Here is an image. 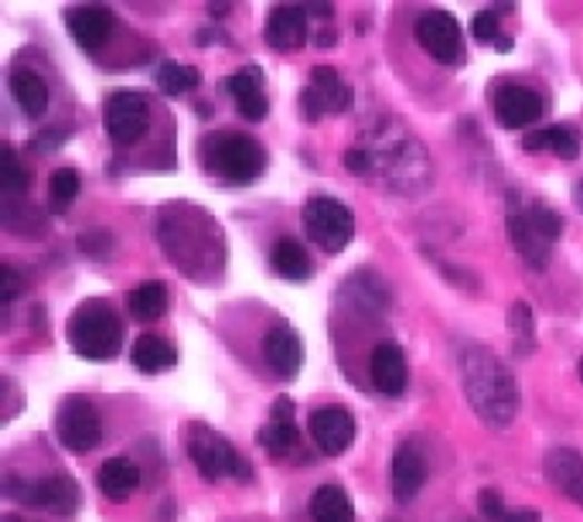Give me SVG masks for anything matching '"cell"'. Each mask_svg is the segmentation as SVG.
<instances>
[{"instance_id":"6da1fadb","label":"cell","mask_w":583,"mask_h":522,"mask_svg":"<svg viewBox=\"0 0 583 522\" xmlns=\"http://www.w3.org/2000/svg\"><path fill=\"white\" fill-rule=\"evenodd\" d=\"M464 396L488 427H508L518 413V386L508 365L482 345H471L461 355Z\"/></svg>"},{"instance_id":"7a4b0ae2","label":"cell","mask_w":583,"mask_h":522,"mask_svg":"<svg viewBox=\"0 0 583 522\" xmlns=\"http://www.w3.org/2000/svg\"><path fill=\"white\" fill-rule=\"evenodd\" d=\"M508 239L518 249V256L525 259L528 267L543 270L550 264V253L563 233V219L553 205L533 198V201H522L515 191L508 195Z\"/></svg>"},{"instance_id":"3957f363","label":"cell","mask_w":583,"mask_h":522,"mask_svg":"<svg viewBox=\"0 0 583 522\" xmlns=\"http://www.w3.org/2000/svg\"><path fill=\"white\" fill-rule=\"evenodd\" d=\"M201 165L211 178L226 185H253L267 168V150L246 134L223 130L201 140Z\"/></svg>"},{"instance_id":"277c9868","label":"cell","mask_w":583,"mask_h":522,"mask_svg":"<svg viewBox=\"0 0 583 522\" xmlns=\"http://www.w3.org/2000/svg\"><path fill=\"white\" fill-rule=\"evenodd\" d=\"M69 345L89 362H110L123 345V322L102 301H86L69 318Z\"/></svg>"},{"instance_id":"5b68a950","label":"cell","mask_w":583,"mask_h":522,"mask_svg":"<svg viewBox=\"0 0 583 522\" xmlns=\"http://www.w3.org/2000/svg\"><path fill=\"white\" fill-rule=\"evenodd\" d=\"M188 451H191V461L198 464V475H201L205 482H219V479L249 482V479H253L249 461H246L226 437H219L216 431H208V427H201V424L191 431Z\"/></svg>"},{"instance_id":"8992f818","label":"cell","mask_w":583,"mask_h":522,"mask_svg":"<svg viewBox=\"0 0 583 522\" xmlns=\"http://www.w3.org/2000/svg\"><path fill=\"white\" fill-rule=\"evenodd\" d=\"M304 226L307 236L322 246L325 253H342L355 236V216L352 208L342 205L332 195H314L304 208Z\"/></svg>"},{"instance_id":"52a82bcc","label":"cell","mask_w":583,"mask_h":522,"mask_svg":"<svg viewBox=\"0 0 583 522\" xmlns=\"http://www.w3.org/2000/svg\"><path fill=\"white\" fill-rule=\"evenodd\" d=\"M56 437L72 454H89L102 441V416L89 396H66L56 413Z\"/></svg>"},{"instance_id":"ba28073f","label":"cell","mask_w":583,"mask_h":522,"mask_svg":"<svg viewBox=\"0 0 583 522\" xmlns=\"http://www.w3.org/2000/svg\"><path fill=\"white\" fill-rule=\"evenodd\" d=\"M416 41L427 51L431 59H437L441 66H461L464 62V31L457 24V18L451 11H423L416 18Z\"/></svg>"},{"instance_id":"9c48e42d","label":"cell","mask_w":583,"mask_h":522,"mask_svg":"<svg viewBox=\"0 0 583 522\" xmlns=\"http://www.w3.org/2000/svg\"><path fill=\"white\" fill-rule=\"evenodd\" d=\"M102 124L117 147L137 144L150 130V99L144 92H130V89L113 92L110 99H106Z\"/></svg>"},{"instance_id":"30bf717a","label":"cell","mask_w":583,"mask_h":522,"mask_svg":"<svg viewBox=\"0 0 583 522\" xmlns=\"http://www.w3.org/2000/svg\"><path fill=\"white\" fill-rule=\"evenodd\" d=\"M352 107V89L342 82L338 69L332 66H314L310 69V86L300 92V110L314 124L325 114H342Z\"/></svg>"},{"instance_id":"8fae6325","label":"cell","mask_w":583,"mask_h":522,"mask_svg":"<svg viewBox=\"0 0 583 522\" xmlns=\"http://www.w3.org/2000/svg\"><path fill=\"white\" fill-rule=\"evenodd\" d=\"M307 431H310V441L317 447H322L328 457H335V454H345L348 444L355 441V416L338 403L317 406L307 416Z\"/></svg>"},{"instance_id":"7c38bea8","label":"cell","mask_w":583,"mask_h":522,"mask_svg":"<svg viewBox=\"0 0 583 522\" xmlns=\"http://www.w3.org/2000/svg\"><path fill=\"white\" fill-rule=\"evenodd\" d=\"M11 495L21 502L41 505L45 512H56V515H76V509H79V489L66 475H48V479L24 482V485H18L11 479Z\"/></svg>"},{"instance_id":"4fadbf2b","label":"cell","mask_w":583,"mask_h":522,"mask_svg":"<svg viewBox=\"0 0 583 522\" xmlns=\"http://www.w3.org/2000/svg\"><path fill=\"white\" fill-rule=\"evenodd\" d=\"M543 96L528 86H518V82H502L495 89V120L505 127V130H522L528 124H536L543 117Z\"/></svg>"},{"instance_id":"5bb4252c","label":"cell","mask_w":583,"mask_h":522,"mask_svg":"<svg viewBox=\"0 0 583 522\" xmlns=\"http://www.w3.org/2000/svg\"><path fill=\"white\" fill-rule=\"evenodd\" d=\"M263 358H267V365L277 376L294 380L300 373V365H304V342H300V335L287 322L270 325L267 335H263Z\"/></svg>"},{"instance_id":"9a60e30c","label":"cell","mask_w":583,"mask_h":522,"mask_svg":"<svg viewBox=\"0 0 583 522\" xmlns=\"http://www.w3.org/2000/svg\"><path fill=\"white\" fill-rule=\"evenodd\" d=\"M226 89L233 92L236 110H239L243 120H253V124L267 120L270 99H267V92H263V69H256V66L236 69V72L226 79Z\"/></svg>"},{"instance_id":"2e32d148","label":"cell","mask_w":583,"mask_h":522,"mask_svg":"<svg viewBox=\"0 0 583 522\" xmlns=\"http://www.w3.org/2000/svg\"><path fill=\"white\" fill-rule=\"evenodd\" d=\"M368 376H373V386L383 396H399L406 390V355L396 342H379L373 348V358H368Z\"/></svg>"},{"instance_id":"e0dca14e","label":"cell","mask_w":583,"mask_h":522,"mask_svg":"<svg viewBox=\"0 0 583 522\" xmlns=\"http://www.w3.org/2000/svg\"><path fill=\"white\" fill-rule=\"evenodd\" d=\"M423 485H427V461H423L416 444L403 441L393 454V499L406 505L419 495Z\"/></svg>"},{"instance_id":"ac0fdd59","label":"cell","mask_w":583,"mask_h":522,"mask_svg":"<svg viewBox=\"0 0 583 522\" xmlns=\"http://www.w3.org/2000/svg\"><path fill=\"white\" fill-rule=\"evenodd\" d=\"M66 24H69L72 41L86 51H99L113 35V14L106 8H92V4L89 8H69Z\"/></svg>"},{"instance_id":"d6986e66","label":"cell","mask_w":583,"mask_h":522,"mask_svg":"<svg viewBox=\"0 0 583 522\" xmlns=\"http://www.w3.org/2000/svg\"><path fill=\"white\" fill-rule=\"evenodd\" d=\"M263 38H267L270 48L277 51H290L300 48L307 41V11L304 8H274L267 14V28H263Z\"/></svg>"},{"instance_id":"ffe728a7","label":"cell","mask_w":583,"mask_h":522,"mask_svg":"<svg viewBox=\"0 0 583 522\" xmlns=\"http://www.w3.org/2000/svg\"><path fill=\"white\" fill-rule=\"evenodd\" d=\"M546 479L576 505H583V457L570 447H553L546 454Z\"/></svg>"},{"instance_id":"44dd1931","label":"cell","mask_w":583,"mask_h":522,"mask_svg":"<svg viewBox=\"0 0 583 522\" xmlns=\"http://www.w3.org/2000/svg\"><path fill=\"white\" fill-rule=\"evenodd\" d=\"M96 485L110 502H127L130 492H137L140 485V467L127 457H110L96 472Z\"/></svg>"},{"instance_id":"7402d4cb","label":"cell","mask_w":583,"mask_h":522,"mask_svg":"<svg viewBox=\"0 0 583 522\" xmlns=\"http://www.w3.org/2000/svg\"><path fill=\"white\" fill-rule=\"evenodd\" d=\"M8 86H11L14 102L24 110V117H31V120L45 117V110H48V86H45V79L38 72L14 69L11 79H8Z\"/></svg>"},{"instance_id":"603a6c76","label":"cell","mask_w":583,"mask_h":522,"mask_svg":"<svg viewBox=\"0 0 583 522\" xmlns=\"http://www.w3.org/2000/svg\"><path fill=\"white\" fill-rule=\"evenodd\" d=\"M522 147L528 154H536V150H553L560 161H576V154H580V137L573 127L566 124H556V127H546V130H536V134H528L522 140Z\"/></svg>"},{"instance_id":"cb8c5ba5","label":"cell","mask_w":583,"mask_h":522,"mask_svg":"<svg viewBox=\"0 0 583 522\" xmlns=\"http://www.w3.org/2000/svg\"><path fill=\"white\" fill-rule=\"evenodd\" d=\"M270 259H274V270L284 280H310V274H314V264H310L307 249L300 246V239H290V236L277 239Z\"/></svg>"},{"instance_id":"d4e9b609","label":"cell","mask_w":583,"mask_h":522,"mask_svg":"<svg viewBox=\"0 0 583 522\" xmlns=\"http://www.w3.org/2000/svg\"><path fill=\"white\" fill-rule=\"evenodd\" d=\"M130 358H134L137 370L147 373V376L165 373V370H171V365L178 362L175 348H171L165 338H157V335H140V338L134 342V348H130Z\"/></svg>"},{"instance_id":"484cf974","label":"cell","mask_w":583,"mask_h":522,"mask_svg":"<svg viewBox=\"0 0 583 522\" xmlns=\"http://www.w3.org/2000/svg\"><path fill=\"white\" fill-rule=\"evenodd\" d=\"M310 519L314 522H355V509L338 485H322L310 495Z\"/></svg>"},{"instance_id":"4316f807","label":"cell","mask_w":583,"mask_h":522,"mask_svg":"<svg viewBox=\"0 0 583 522\" xmlns=\"http://www.w3.org/2000/svg\"><path fill=\"white\" fill-rule=\"evenodd\" d=\"M127 304H130V315L137 322H157L168 311V290H165V284L147 280V284L130 290Z\"/></svg>"},{"instance_id":"83f0119b","label":"cell","mask_w":583,"mask_h":522,"mask_svg":"<svg viewBox=\"0 0 583 522\" xmlns=\"http://www.w3.org/2000/svg\"><path fill=\"white\" fill-rule=\"evenodd\" d=\"M198 82H201V72L195 66H181V62H161L157 66V86H161L165 96L195 92Z\"/></svg>"},{"instance_id":"f1b7e54d","label":"cell","mask_w":583,"mask_h":522,"mask_svg":"<svg viewBox=\"0 0 583 522\" xmlns=\"http://www.w3.org/2000/svg\"><path fill=\"white\" fill-rule=\"evenodd\" d=\"M256 441H259V447L267 451L270 457H287V454H294V447H297V427H294V424H277V421H270L267 427H263V431L256 434Z\"/></svg>"},{"instance_id":"f546056e","label":"cell","mask_w":583,"mask_h":522,"mask_svg":"<svg viewBox=\"0 0 583 522\" xmlns=\"http://www.w3.org/2000/svg\"><path fill=\"white\" fill-rule=\"evenodd\" d=\"M79 195V175L72 168H59L56 175L48 178V205L51 213H66V208L76 201Z\"/></svg>"},{"instance_id":"4dcf8cb0","label":"cell","mask_w":583,"mask_h":522,"mask_svg":"<svg viewBox=\"0 0 583 522\" xmlns=\"http://www.w3.org/2000/svg\"><path fill=\"white\" fill-rule=\"evenodd\" d=\"M28 185H31V171L21 168L14 147L4 144L0 147V188H4L8 195H18V191H28Z\"/></svg>"},{"instance_id":"1f68e13d","label":"cell","mask_w":583,"mask_h":522,"mask_svg":"<svg viewBox=\"0 0 583 522\" xmlns=\"http://www.w3.org/2000/svg\"><path fill=\"white\" fill-rule=\"evenodd\" d=\"M508 325H512V338H515V352L528 355L536 348V335H533V311H528L525 301L512 304L508 311Z\"/></svg>"},{"instance_id":"d6a6232c","label":"cell","mask_w":583,"mask_h":522,"mask_svg":"<svg viewBox=\"0 0 583 522\" xmlns=\"http://www.w3.org/2000/svg\"><path fill=\"white\" fill-rule=\"evenodd\" d=\"M498 11L495 8H488V11H478L471 18V35H474V41H482V45H498L505 35H498Z\"/></svg>"},{"instance_id":"836d02e7","label":"cell","mask_w":583,"mask_h":522,"mask_svg":"<svg viewBox=\"0 0 583 522\" xmlns=\"http://www.w3.org/2000/svg\"><path fill=\"white\" fill-rule=\"evenodd\" d=\"M110 243H113L110 233H106V229H92V233H82V236H79V253L99 259V256L110 253Z\"/></svg>"},{"instance_id":"e575fe53","label":"cell","mask_w":583,"mask_h":522,"mask_svg":"<svg viewBox=\"0 0 583 522\" xmlns=\"http://www.w3.org/2000/svg\"><path fill=\"white\" fill-rule=\"evenodd\" d=\"M478 509H482V515L485 519H495V522H505V502H502V492H495V489H485L482 495H478Z\"/></svg>"},{"instance_id":"d590c367","label":"cell","mask_w":583,"mask_h":522,"mask_svg":"<svg viewBox=\"0 0 583 522\" xmlns=\"http://www.w3.org/2000/svg\"><path fill=\"white\" fill-rule=\"evenodd\" d=\"M345 168L352 175H368V171H373V158H368L365 147H348L345 150Z\"/></svg>"},{"instance_id":"8d00e7d4","label":"cell","mask_w":583,"mask_h":522,"mask_svg":"<svg viewBox=\"0 0 583 522\" xmlns=\"http://www.w3.org/2000/svg\"><path fill=\"white\" fill-rule=\"evenodd\" d=\"M0 284H4V290H0V301H4V307H11L18 301V290H21L18 270L4 264V267H0Z\"/></svg>"},{"instance_id":"74e56055","label":"cell","mask_w":583,"mask_h":522,"mask_svg":"<svg viewBox=\"0 0 583 522\" xmlns=\"http://www.w3.org/2000/svg\"><path fill=\"white\" fill-rule=\"evenodd\" d=\"M274 421L277 424H294V400L290 396H277L274 400Z\"/></svg>"},{"instance_id":"f35d334b","label":"cell","mask_w":583,"mask_h":522,"mask_svg":"<svg viewBox=\"0 0 583 522\" xmlns=\"http://www.w3.org/2000/svg\"><path fill=\"white\" fill-rule=\"evenodd\" d=\"M505 522H543V515L536 509H515L505 515Z\"/></svg>"},{"instance_id":"ab89813d","label":"cell","mask_w":583,"mask_h":522,"mask_svg":"<svg viewBox=\"0 0 583 522\" xmlns=\"http://www.w3.org/2000/svg\"><path fill=\"white\" fill-rule=\"evenodd\" d=\"M51 144L59 147V144H62V134H41V140H34V147H38V150H48Z\"/></svg>"},{"instance_id":"60d3db41","label":"cell","mask_w":583,"mask_h":522,"mask_svg":"<svg viewBox=\"0 0 583 522\" xmlns=\"http://www.w3.org/2000/svg\"><path fill=\"white\" fill-rule=\"evenodd\" d=\"M304 11L314 18H332V4H317V8H304Z\"/></svg>"},{"instance_id":"b9f144b4","label":"cell","mask_w":583,"mask_h":522,"mask_svg":"<svg viewBox=\"0 0 583 522\" xmlns=\"http://www.w3.org/2000/svg\"><path fill=\"white\" fill-rule=\"evenodd\" d=\"M322 48H328V45H335V31H317V38H314Z\"/></svg>"},{"instance_id":"7bdbcfd3","label":"cell","mask_w":583,"mask_h":522,"mask_svg":"<svg viewBox=\"0 0 583 522\" xmlns=\"http://www.w3.org/2000/svg\"><path fill=\"white\" fill-rule=\"evenodd\" d=\"M208 14L211 18H223V14H229V4H208Z\"/></svg>"},{"instance_id":"ee69618b","label":"cell","mask_w":583,"mask_h":522,"mask_svg":"<svg viewBox=\"0 0 583 522\" xmlns=\"http://www.w3.org/2000/svg\"><path fill=\"white\" fill-rule=\"evenodd\" d=\"M576 205H580V208H583V181H580V185H576Z\"/></svg>"},{"instance_id":"f6af8a7d","label":"cell","mask_w":583,"mask_h":522,"mask_svg":"<svg viewBox=\"0 0 583 522\" xmlns=\"http://www.w3.org/2000/svg\"><path fill=\"white\" fill-rule=\"evenodd\" d=\"M580 380H583V358H580Z\"/></svg>"},{"instance_id":"bcb514c9","label":"cell","mask_w":583,"mask_h":522,"mask_svg":"<svg viewBox=\"0 0 583 522\" xmlns=\"http://www.w3.org/2000/svg\"><path fill=\"white\" fill-rule=\"evenodd\" d=\"M11 522H31V519H11Z\"/></svg>"}]
</instances>
